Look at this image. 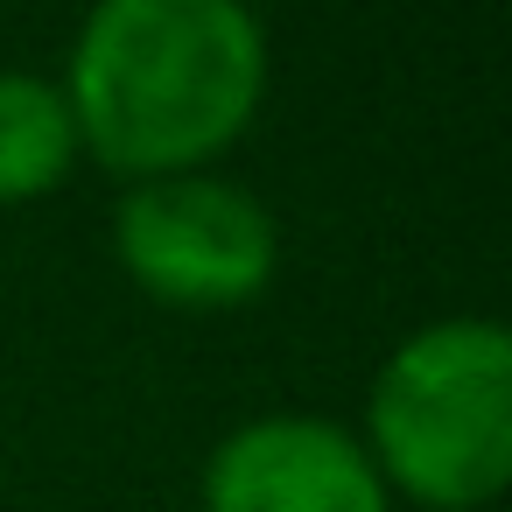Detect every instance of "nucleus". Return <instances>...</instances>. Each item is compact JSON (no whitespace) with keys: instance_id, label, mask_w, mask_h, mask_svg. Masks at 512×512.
<instances>
[{"instance_id":"obj_4","label":"nucleus","mask_w":512,"mask_h":512,"mask_svg":"<svg viewBox=\"0 0 512 512\" xmlns=\"http://www.w3.org/2000/svg\"><path fill=\"white\" fill-rule=\"evenodd\" d=\"M204 505L211 512H386V477L337 421L274 414L211 449Z\"/></svg>"},{"instance_id":"obj_2","label":"nucleus","mask_w":512,"mask_h":512,"mask_svg":"<svg viewBox=\"0 0 512 512\" xmlns=\"http://www.w3.org/2000/svg\"><path fill=\"white\" fill-rule=\"evenodd\" d=\"M372 470L435 512H470L512 477V344L484 316L414 330L372 379Z\"/></svg>"},{"instance_id":"obj_3","label":"nucleus","mask_w":512,"mask_h":512,"mask_svg":"<svg viewBox=\"0 0 512 512\" xmlns=\"http://www.w3.org/2000/svg\"><path fill=\"white\" fill-rule=\"evenodd\" d=\"M120 267L176 309H232L253 302L274 274V218L260 197L218 176H155L120 197L113 218Z\"/></svg>"},{"instance_id":"obj_5","label":"nucleus","mask_w":512,"mask_h":512,"mask_svg":"<svg viewBox=\"0 0 512 512\" xmlns=\"http://www.w3.org/2000/svg\"><path fill=\"white\" fill-rule=\"evenodd\" d=\"M78 155V127L57 85L29 71H0V204H29L64 183Z\"/></svg>"},{"instance_id":"obj_1","label":"nucleus","mask_w":512,"mask_h":512,"mask_svg":"<svg viewBox=\"0 0 512 512\" xmlns=\"http://www.w3.org/2000/svg\"><path fill=\"white\" fill-rule=\"evenodd\" d=\"M267 43L246 0H99L71 57V127L113 176H190L246 134Z\"/></svg>"}]
</instances>
